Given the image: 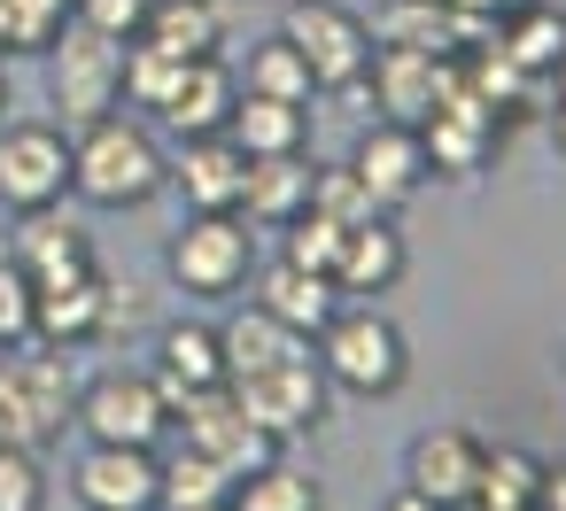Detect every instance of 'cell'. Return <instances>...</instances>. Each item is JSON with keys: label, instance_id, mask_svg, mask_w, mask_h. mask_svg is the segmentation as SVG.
<instances>
[{"label": "cell", "instance_id": "6da1fadb", "mask_svg": "<svg viewBox=\"0 0 566 511\" xmlns=\"http://www.w3.org/2000/svg\"><path fill=\"white\" fill-rule=\"evenodd\" d=\"M71 187L86 202H102V210H140V202H156L171 187V163H164V148L140 125H125L109 109V117L71 132Z\"/></svg>", "mask_w": 566, "mask_h": 511}, {"label": "cell", "instance_id": "7a4b0ae2", "mask_svg": "<svg viewBox=\"0 0 566 511\" xmlns=\"http://www.w3.org/2000/svg\"><path fill=\"white\" fill-rule=\"evenodd\" d=\"M311 356H318V372H326L342 395H365V403H388V395L403 387V372H411L403 333H396L388 318H373V310H334V318L311 333Z\"/></svg>", "mask_w": 566, "mask_h": 511}, {"label": "cell", "instance_id": "3957f363", "mask_svg": "<svg viewBox=\"0 0 566 511\" xmlns=\"http://www.w3.org/2000/svg\"><path fill=\"white\" fill-rule=\"evenodd\" d=\"M71 411H78V395L48 349H32V341L0 349V449H48L71 426Z\"/></svg>", "mask_w": 566, "mask_h": 511}, {"label": "cell", "instance_id": "277c9868", "mask_svg": "<svg viewBox=\"0 0 566 511\" xmlns=\"http://www.w3.org/2000/svg\"><path fill=\"white\" fill-rule=\"evenodd\" d=\"M48 63H55V117H63V132L109 117L125 102V40H109V32H94V24L71 17L55 32Z\"/></svg>", "mask_w": 566, "mask_h": 511}, {"label": "cell", "instance_id": "5b68a950", "mask_svg": "<svg viewBox=\"0 0 566 511\" xmlns=\"http://www.w3.org/2000/svg\"><path fill=\"white\" fill-rule=\"evenodd\" d=\"M249 272H256V241H249L241 210H202V217H187V225L171 233V279H179L187 295H202V302L241 295Z\"/></svg>", "mask_w": 566, "mask_h": 511}, {"label": "cell", "instance_id": "8992f818", "mask_svg": "<svg viewBox=\"0 0 566 511\" xmlns=\"http://www.w3.org/2000/svg\"><path fill=\"white\" fill-rule=\"evenodd\" d=\"M280 40L303 55L311 86H334V94L365 86V63H373V24L365 17L334 9V0H295V9L280 17Z\"/></svg>", "mask_w": 566, "mask_h": 511}, {"label": "cell", "instance_id": "52a82bcc", "mask_svg": "<svg viewBox=\"0 0 566 511\" xmlns=\"http://www.w3.org/2000/svg\"><path fill=\"white\" fill-rule=\"evenodd\" d=\"M171 426H179V441H187V449L218 457L233 480H241V472H256L264 457H280V441H272L241 403H233V387H226V380H218V387L179 395V403H171Z\"/></svg>", "mask_w": 566, "mask_h": 511}, {"label": "cell", "instance_id": "ba28073f", "mask_svg": "<svg viewBox=\"0 0 566 511\" xmlns=\"http://www.w3.org/2000/svg\"><path fill=\"white\" fill-rule=\"evenodd\" d=\"M94 441H117V449H156L171 434V403L156 395L148 372H102L94 387H78V411H71Z\"/></svg>", "mask_w": 566, "mask_h": 511}, {"label": "cell", "instance_id": "9c48e42d", "mask_svg": "<svg viewBox=\"0 0 566 511\" xmlns=\"http://www.w3.org/2000/svg\"><path fill=\"white\" fill-rule=\"evenodd\" d=\"M63 194H71V132L0 117V202L9 210H48Z\"/></svg>", "mask_w": 566, "mask_h": 511}, {"label": "cell", "instance_id": "30bf717a", "mask_svg": "<svg viewBox=\"0 0 566 511\" xmlns=\"http://www.w3.org/2000/svg\"><path fill=\"white\" fill-rule=\"evenodd\" d=\"M226 387H233V403H241L272 441H295V434H311V426L326 418V372H318V356H287V364L249 372V380H226Z\"/></svg>", "mask_w": 566, "mask_h": 511}, {"label": "cell", "instance_id": "8fae6325", "mask_svg": "<svg viewBox=\"0 0 566 511\" xmlns=\"http://www.w3.org/2000/svg\"><path fill=\"white\" fill-rule=\"evenodd\" d=\"M17 264L32 272V287H71V279L102 272L86 225L71 210H55V202L48 210H17Z\"/></svg>", "mask_w": 566, "mask_h": 511}, {"label": "cell", "instance_id": "7c38bea8", "mask_svg": "<svg viewBox=\"0 0 566 511\" xmlns=\"http://www.w3.org/2000/svg\"><path fill=\"white\" fill-rule=\"evenodd\" d=\"M403 488H419L434 511H465L473 488H481V441H473L465 426H434V434H419L411 457H403Z\"/></svg>", "mask_w": 566, "mask_h": 511}, {"label": "cell", "instance_id": "4fadbf2b", "mask_svg": "<svg viewBox=\"0 0 566 511\" xmlns=\"http://www.w3.org/2000/svg\"><path fill=\"white\" fill-rule=\"evenodd\" d=\"M109 310H117V287L102 272L71 279V287H32V341H48V349L102 341L109 333Z\"/></svg>", "mask_w": 566, "mask_h": 511}, {"label": "cell", "instance_id": "5bb4252c", "mask_svg": "<svg viewBox=\"0 0 566 511\" xmlns=\"http://www.w3.org/2000/svg\"><path fill=\"white\" fill-rule=\"evenodd\" d=\"M349 171H357V187H365L380 210H403V202L427 187V148H419L411 125H373V132L357 140Z\"/></svg>", "mask_w": 566, "mask_h": 511}, {"label": "cell", "instance_id": "9a60e30c", "mask_svg": "<svg viewBox=\"0 0 566 511\" xmlns=\"http://www.w3.org/2000/svg\"><path fill=\"white\" fill-rule=\"evenodd\" d=\"M71 488L86 511H156V449L94 441V457H78Z\"/></svg>", "mask_w": 566, "mask_h": 511}, {"label": "cell", "instance_id": "2e32d148", "mask_svg": "<svg viewBox=\"0 0 566 511\" xmlns=\"http://www.w3.org/2000/svg\"><path fill=\"white\" fill-rule=\"evenodd\" d=\"M434 63L442 55H419V47H373L365 78H373V109L380 125H427L434 117Z\"/></svg>", "mask_w": 566, "mask_h": 511}, {"label": "cell", "instance_id": "e0dca14e", "mask_svg": "<svg viewBox=\"0 0 566 511\" xmlns=\"http://www.w3.org/2000/svg\"><path fill=\"white\" fill-rule=\"evenodd\" d=\"M256 310H272L280 326H295V333H318L334 310H342V287L326 279V272H303V264H256Z\"/></svg>", "mask_w": 566, "mask_h": 511}, {"label": "cell", "instance_id": "ac0fdd59", "mask_svg": "<svg viewBox=\"0 0 566 511\" xmlns=\"http://www.w3.org/2000/svg\"><path fill=\"white\" fill-rule=\"evenodd\" d=\"M133 40H148V47L179 55V63H210L226 47V9L218 0H148V17H140Z\"/></svg>", "mask_w": 566, "mask_h": 511}, {"label": "cell", "instance_id": "d6986e66", "mask_svg": "<svg viewBox=\"0 0 566 511\" xmlns=\"http://www.w3.org/2000/svg\"><path fill=\"white\" fill-rule=\"evenodd\" d=\"M226 140L241 156H295L311 148V102H272V94H233Z\"/></svg>", "mask_w": 566, "mask_h": 511}, {"label": "cell", "instance_id": "ffe728a7", "mask_svg": "<svg viewBox=\"0 0 566 511\" xmlns=\"http://www.w3.org/2000/svg\"><path fill=\"white\" fill-rule=\"evenodd\" d=\"M311 156L295 148V156H249V171H241V202L233 210H249V225H287L295 210H311Z\"/></svg>", "mask_w": 566, "mask_h": 511}, {"label": "cell", "instance_id": "44dd1931", "mask_svg": "<svg viewBox=\"0 0 566 511\" xmlns=\"http://www.w3.org/2000/svg\"><path fill=\"white\" fill-rule=\"evenodd\" d=\"M233 94H241V86H233V71L210 55V63H187L179 94H171L156 117H164L179 140H210V132H226V117H233Z\"/></svg>", "mask_w": 566, "mask_h": 511}, {"label": "cell", "instance_id": "7402d4cb", "mask_svg": "<svg viewBox=\"0 0 566 511\" xmlns=\"http://www.w3.org/2000/svg\"><path fill=\"white\" fill-rule=\"evenodd\" d=\"M403 279V233L388 217H365L342 233V256H334V287L342 295H380Z\"/></svg>", "mask_w": 566, "mask_h": 511}, {"label": "cell", "instance_id": "603a6c76", "mask_svg": "<svg viewBox=\"0 0 566 511\" xmlns=\"http://www.w3.org/2000/svg\"><path fill=\"white\" fill-rule=\"evenodd\" d=\"M218 356H226V380H249V372H272L287 356H311V333L280 326L272 310H241L233 326H218Z\"/></svg>", "mask_w": 566, "mask_h": 511}, {"label": "cell", "instance_id": "cb8c5ba5", "mask_svg": "<svg viewBox=\"0 0 566 511\" xmlns=\"http://www.w3.org/2000/svg\"><path fill=\"white\" fill-rule=\"evenodd\" d=\"M187 156H179V194L195 202V210H233L241 202V171H249V156L226 140V132H210V140H179Z\"/></svg>", "mask_w": 566, "mask_h": 511}, {"label": "cell", "instance_id": "d4e9b609", "mask_svg": "<svg viewBox=\"0 0 566 511\" xmlns=\"http://www.w3.org/2000/svg\"><path fill=\"white\" fill-rule=\"evenodd\" d=\"M156 395L164 403H179V395H195V387H218L226 380V356H218V326H171L164 333V349H156Z\"/></svg>", "mask_w": 566, "mask_h": 511}, {"label": "cell", "instance_id": "484cf974", "mask_svg": "<svg viewBox=\"0 0 566 511\" xmlns=\"http://www.w3.org/2000/svg\"><path fill=\"white\" fill-rule=\"evenodd\" d=\"M496 47L512 55L520 78H551V71H566V17L543 9V0H527V9H512L496 24Z\"/></svg>", "mask_w": 566, "mask_h": 511}, {"label": "cell", "instance_id": "4316f807", "mask_svg": "<svg viewBox=\"0 0 566 511\" xmlns=\"http://www.w3.org/2000/svg\"><path fill=\"white\" fill-rule=\"evenodd\" d=\"M226 511H326V496H318V480H311L303 465L264 457L256 472H241V480L226 488Z\"/></svg>", "mask_w": 566, "mask_h": 511}, {"label": "cell", "instance_id": "83f0119b", "mask_svg": "<svg viewBox=\"0 0 566 511\" xmlns=\"http://www.w3.org/2000/svg\"><path fill=\"white\" fill-rule=\"evenodd\" d=\"M226 488H233V472L187 441H179V457H156V511H210V503H226Z\"/></svg>", "mask_w": 566, "mask_h": 511}, {"label": "cell", "instance_id": "f1b7e54d", "mask_svg": "<svg viewBox=\"0 0 566 511\" xmlns=\"http://www.w3.org/2000/svg\"><path fill=\"white\" fill-rule=\"evenodd\" d=\"M71 24V0H0V55H48Z\"/></svg>", "mask_w": 566, "mask_h": 511}, {"label": "cell", "instance_id": "f546056e", "mask_svg": "<svg viewBox=\"0 0 566 511\" xmlns=\"http://www.w3.org/2000/svg\"><path fill=\"white\" fill-rule=\"evenodd\" d=\"M233 86H241V94H272V102H311V94H318V86H311V71H303V55H295L287 40H264Z\"/></svg>", "mask_w": 566, "mask_h": 511}, {"label": "cell", "instance_id": "4dcf8cb0", "mask_svg": "<svg viewBox=\"0 0 566 511\" xmlns=\"http://www.w3.org/2000/svg\"><path fill=\"white\" fill-rule=\"evenodd\" d=\"M179 78H187L179 55H164V47H148V40H125V102H133V109H164V102L179 94Z\"/></svg>", "mask_w": 566, "mask_h": 511}, {"label": "cell", "instance_id": "1f68e13d", "mask_svg": "<svg viewBox=\"0 0 566 511\" xmlns=\"http://www.w3.org/2000/svg\"><path fill=\"white\" fill-rule=\"evenodd\" d=\"M311 210H326L334 225H365V217H388L365 187H357V171L349 163H318L311 171Z\"/></svg>", "mask_w": 566, "mask_h": 511}, {"label": "cell", "instance_id": "d6a6232c", "mask_svg": "<svg viewBox=\"0 0 566 511\" xmlns=\"http://www.w3.org/2000/svg\"><path fill=\"white\" fill-rule=\"evenodd\" d=\"M342 233H349V225H334L326 210H295V217H287V264H303V272H326V279H334Z\"/></svg>", "mask_w": 566, "mask_h": 511}, {"label": "cell", "instance_id": "836d02e7", "mask_svg": "<svg viewBox=\"0 0 566 511\" xmlns=\"http://www.w3.org/2000/svg\"><path fill=\"white\" fill-rule=\"evenodd\" d=\"M535 480H543V465L527 449H481V488L473 496H489V503H535Z\"/></svg>", "mask_w": 566, "mask_h": 511}, {"label": "cell", "instance_id": "e575fe53", "mask_svg": "<svg viewBox=\"0 0 566 511\" xmlns=\"http://www.w3.org/2000/svg\"><path fill=\"white\" fill-rule=\"evenodd\" d=\"M0 511H48L40 449H0Z\"/></svg>", "mask_w": 566, "mask_h": 511}, {"label": "cell", "instance_id": "d590c367", "mask_svg": "<svg viewBox=\"0 0 566 511\" xmlns=\"http://www.w3.org/2000/svg\"><path fill=\"white\" fill-rule=\"evenodd\" d=\"M17 341H32V272L9 256L0 264V349H17Z\"/></svg>", "mask_w": 566, "mask_h": 511}, {"label": "cell", "instance_id": "8d00e7d4", "mask_svg": "<svg viewBox=\"0 0 566 511\" xmlns=\"http://www.w3.org/2000/svg\"><path fill=\"white\" fill-rule=\"evenodd\" d=\"M71 17L94 24V32H109V40H133L140 17H148V0H71Z\"/></svg>", "mask_w": 566, "mask_h": 511}, {"label": "cell", "instance_id": "74e56055", "mask_svg": "<svg viewBox=\"0 0 566 511\" xmlns=\"http://www.w3.org/2000/svg\"><path fill=\"white\" fill-rule=\"evenodd\" d=\"M535 511H566V465H543V480H535Z\"/></svg>", "mask_w": 566, "mask_h": 511}, {"label": "cell", "instance_id": "f35d334b", "mask_svg": "<svg viewBox=\"0 0 566 511\" xmlns=\"http://www.w3.org/2000/svg\"><path fill=\"white\" fill-rule=\"evenodd\" d=\"M450 9H473V17H489V24H504L512 9H527V0H450Z\"/></svg>", "mask_w": 566, "mask_h": 511}, {"label": "cell", "instance_id": "ab89813d", "mask_svg": "<svg viewBox=\"0 0 566 511\" xmlns=\"http://www.w3.org/2000/svg\"><path fill=\"white\" fill-rule=\"evenodd\" d=\"M380 511H434V503H427V496H419V488H396V496H388V503H380Z\"/></svg>", "mask_w": 566, "mask_h": 511}, {"label": "cell", "instance_id": "60d3db41", "mask_svg": "<svg viewBox=\"0 0 566 511\" xmlns=\"http://www.w3.org/2000/svg\"><path fill=\"white\" fill-rule=\"evenodd\" d=\"M551 140H558V156H566V94H558V109H551Z\"/></svg>", "mask_w": 566, "mask_h": 511}, {"label": "cell", "instance_id": "b9f144b4", "mask_svg": "<svg viewBox=\"0 0 566 511\" xmlns=\"http://www.w3.org/2000/svg\"><path fill=\"white\" fill-rule=\"evenodd\" d=\"M0 117H9V86H0Z\"/></svg>", "mask_w": 566, "mask_h": 511}, {"label": "cell", "instance_id": "7bdbcfd3", "mask_svg": "<svg viewBox=\"0 0 566 511\" xmlns=\"http://www.w3.org/2000/svg\"><path fill=\"white\" fill-rule=\"evenodd\" d=\"M210 511H226V503H210Z\"/></svg>", "mask_w": 566, "mask_h": 511}]
</instances>
